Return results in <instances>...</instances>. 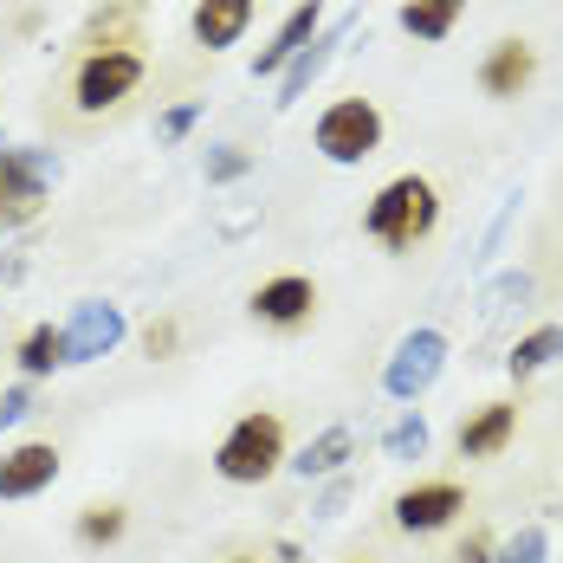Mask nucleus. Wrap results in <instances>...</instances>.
Here are the masks:
<instances>
[{
  "mask_svg": "<svg viewBox=\"0 0 563 563\" xmlns=\"http://www.w3.org/2000/svg\"><path fill=\"white\" fill-rule=\"evenodd\" d=\"M434 221H441V188L428 175H395V181H383L376 201H369V214H363L369 240H383L389 253H415L434 233Z\"/></svg>",
  "mask_w": 563,
  "mask_h": 563,
  "instance_id": "nucleus-1",
  "label": "nucleus"
},
{
  "mask_svg": "<svg viewBox=\"0 0 563 563\" xmlns=\"http://www.w3.org/2000/svg\"><path fill=\"white\" fill-rule=\"evenodd\" d=\"M279 460H285V421L266 415V408H253V415H240L227 428V441L214 448V473L227 486H260V479L279 473Z\"/></svg>",
  "mask_w": 563,
  "mask_h": 563,
  "instance_id": "nucleus-2",
  "label": "nucleus"
},
{
  "mask_svg": "<svg viewBox=\"0 0 563 563\" xmlns=\"http://www.w3.org/2000/svg\"><path fill=\"white\" fill-rule=\"evenodd\" d=\"M143 71H150V58L136 53V46H91V53L78 58V71H71V104L85 117L117 111L143 85Z\"/></svg>",
  "mask_w": 563,
  "mask_h": 563,
  "instance_id": "nucleus-3",
  "label": "nucleus"
},
{
  "mask_svg": "<svg viewBox=\"0 0 563 563\" xmlns=\"http://www.w3.org/2000/svg\"><path fill=\"white\" fill-rule=\"evenodd\" d=\"M383 150V111L369 98H338L331 111L318 117V156L338 163V169H356Z\"/></svg>",
  "mask_w": 563,
  "mask_h": 563,
  "instance_id": "nucleus-4",
  "label": "nucleus"
},
{
  "mask_svg": "<svg viewBox=\"0 0 563 563\" xmlns=\"http://www.w3.org/2000/svg\"><path fill=\"white\" fill-rule=\"evenodd\" d=\"M46 208V175L33 150H0V227H26Z\"/></svg>",
  "mask_w": 563,
  "mask_h": 563,
  "instance_id": "nucleus-5",
  "label": "nucleus"
},
{
  "mask_svg": "<svg viewBox=\"0 0 563 563\" xmlns=\"http://www.w3.org/2000/svg\"><path fill=\"white\" fill-rule=\"evenodd\" d=\"M538 85V46L531 40H518V33H506V40H493V53L479 58V91L486 98H525Z\"/></svg>",
  "mask_w": 563,
  "mask_h": 563,
  "instance_id": "nucleus-6",
  "label": "nucleus"
},
{
  "mask_svg": "<svg viewBox=\"0 0 563 563\" xmlns=\"http://www.w3.org/2000/svg\"><path fill=\"white\" fill-rule=\"evenodd\" d=\"M466 511V486L460 479H421L408 493H395V525L401 531H448Z\"/></svg>",
  "mask_w": 563,
  "mask_h": 563,
  "instance_id": "nucleus-7",
  "label": "nucleus"
},
{
  "mask_svg": "<svg viewBox=\"0 0 563 563\" xmlns=\"http://www.w3.org/2000/svg\"><path fill=\"white\" fill-rule=\"evenodd\" d=\"M311 311H318V285L305 279V273H279V279H266L260 291H253V318L273 324V331L311 324Z\"/></svg>",
  "mask_w": 563,
  "mask_h": 563,
  "instance_id": "nucleus-8",
  "label": "nucleus"
},
{
  "mask_svg": "<svg viewBox=\"0 0 563 563\" xmlns=\"http://www.w3.org/2000/svg\"><path fill=\"white\" fill-rule=\"evenodd\" d=\"M58 479V448L53 441H20L13 453H0V499H33Z\"/></svg>",
  "mask_w": 563,
  "mask_h": 563,
  "instance_id": "nucleus-9",
  "label": "nucleus"
},
{
  "mask_svg": "<svg viewBox=\"0 0 563 563\" xmlns=\"http://www.w3.org/2000/svg\"><path fill=\"white\" fill-rule=\"evenodd\" d=\"M253 13H260V0H195V13H188V33H195V46L227 53V46H240V40H246Z\"/></svg>",
  "mask_w": 563,
  "mask_h": 563,
  "instance_id": "nucleus-10",
  "label": "nucleus"
},
{
  "mask_svg": "<svg viewBox=\"0 0 563 563\" xmlns=\"http://www.w3.org/2000/svg\"><path fill=\"white\" fill-rule=\"evenodd\" d=\"M511 434H518V408L511 401H486L473 421H460V453L466 460H493V453L511 448Z\"/></svg>",
  "mask_w": 563,
  "mask_h": 563,
  "instance_id": "nucleus-11",
  "label": "nucleus"
},
{
  "mask_svg": "<svg viewBox=\"0 0 563 563\" xmlns=\"http://www.w3.org/2000/svg\"><path fill=\"white\" fill-rule=\"evenodd\" d=\"M318 20H324V0H298V7H291V20H285L279 33H273V46L260 53V78H273L279 65H291V58H305V46H311V33H318Z\"/></svg>",
  "mask_w": 563,
  "mask_h": 563,
  "instance_id": "nucleus-12",
  "label": "nucleus"
},
{
  "mask_svg": "<svg viewBox=\"0 0 563 563\" xmlns=\"http://www.w3.org/2000/svg\"><path fill=\"white\" fill-rule=\"evenodd\" d=\"M460 13H466V0H401V33L408 40H428V46H441L453 26H460Z\"/></svg>",
  "mask_w": 563,
  "mask_h": 563,
  "instance_id": "nucleus-13",
  "label": "nucleus"
},
{
  "mask_svg": "<svg viewBox=\"0 0 563 563\" xmlns=\"http://www.w3.org/2000/svg\"><path fill=\"white\" fill-rule=\"evenodd\" d=\"M65 356H71V338H65L58 324H33V331L20 338V369H26V376H53Z\"/></svg>",
  "mask_w": 563,
  "mask_h": 563,
  "instance_id": "nucleus-14",
  "label": "nucleus"
},
{
  "mask_svg": "<svg viewBox=\"0 0 563 563\" xmlns=\"http://www.w3.org/2000/svg\"><path fill=\"white\" fill-rule=\"evenodd\" d=\"M123 531H130V511L123 506H85L78 511V544H91V551H98V544H117Z\"/></svg>",
  "mask_w": 563,
  "mask_h": 563,
  "instance_id": "nucleus-15",
  "label": "nucleus"
},
{
  "mask_svg": "<svg viewBox=\"0 0 563 563\" xmlns=\"http://www.w3.org/2000/svg\"><path fill=\"white\" fill-rule=\"evenodd\" d=\"M551 356H563V324H551V331H538V338L518 343V350H511V376H531V369H544Z\"/></svg>",
  "mask_w": 563,
  "mask_h": 563,
  "instance_id": "nucleus-16",
  "label": "nucleus"
},
{
  "mask_svg": "<svg viewBox=\"0 0 563 563\" xmlns=\"http://www.w3.org/2000/svg\"><path fill=\"white\" fill-rule=\"evenodd\" d=\"M343 448H350V434H324V441H318V448L305 453L298 466H305V473H331V466L343 460Z\"/></svg>",
  "mask_w": 563,
  "mask_h": 563,
  "instance_id": "nucleus-17",
  "label": "nucleus"
},
{
  "mask_svg": "<svg viewBox=\"0 0 563 563\" xmlns=\"http://www.w3.org/2000/svg\"><path fill=\"white\" fill-rule=\"evenodd\" d=\"M175 343H181L175 318H156V324H143V350H150V356H175Z\"/></svg>",
  "mask_w": 563,
  "mask_h": 563,
  "instance_id": "nucleus-18",
  "label": "nucleus"
},
{
  "mask_svg": "<svg viewBox=\"0 0 563 563\" xmlns=\"http://www.w3.org/2000/svg\"><path fill=\"white\" fill-rule=\"evenodd\" d=\"M453 563H493V538H486V531H473V538L453 551Z\"/></svg>",
  "mask_w": 563,
  "mask_h": 563,
  "instance_id": "nucleus-19",
  "label": "nucleus"
},
{
  "mask_svg": "<svg viewBox=\"0 0 563 563\" xmlns=\"http://www.w3.org/2000/svg\"><path fill=\"white\" fill-rule=\"evenodd\" d=\"M227 563H260V558H227Z\"/></svg>",
  "mask_w": 563,
  "mask_h": 563,
  "instance_id": "nucleus-20",
  "label": "nucleus"
}]
</instances>
